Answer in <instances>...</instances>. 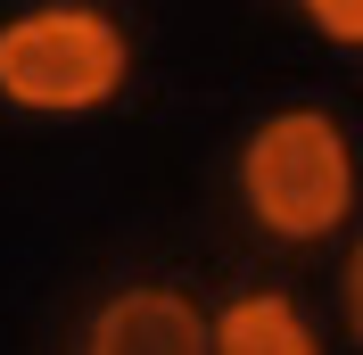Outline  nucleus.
<instances>
[{"instance_id": "f257e3e1", "label": "nucleus", "mask_w": 363, "mask_h": 355, "mask_svg": "<svg viewBox=\"0 0 363 355\" xmlns=\"http://www.w3.org/2000/svg\"><path fill=\"white\" fill-rule=\"evenodd\" d=\"M133 83V33L99 0H33L0 17V99L25 116H91Z\"/></svg>"}, {"instance_id": "f03ea898", "label": "nucleus", "mask_w": 363, "mask_h": 355, "mask_svg": "<svg viewBox=\"0 0 363 355\" xmlns=\"http://www.w3.org/2000/svg\"><path fill=\"white\" fill-rule=\"evenodd\" d=\"M240 207L289 248L330 240L355 215V149L330 108H281L240 141Z\"/></svg>"}, {"instance_id": "7ed1b4c3", "label": "nucleus", "mask_w": 363, "mask_h": 355, "mask_svg": "<svg viewBox=\"0 0 363 355\" xmlns=\"http://www.w3.org/2000/svg\"><path fill=\"white\" fill-rule=\"evenodd\" d=\"M83 355H215V314H199V297L174 281H133L99 297V314L83 322Z\"/></svg>"}, {"instance_id": "20e7f679", "label": "nucleus", "mask_w": 363, "mask_h": 355, "mask_svg": "<svg viewBox=\"0 0 363 355\" xmlns=\"http://www.w3.org/2000/svg\"><path fill=\"white\" fill-rule=\"evenodd\" d=\"M215 355H322V331L289 289H248L215 314Z\"/></svg>"}, {"instance_id": "39448f33", "label": "nucleus", "mask_w": 363, "mask_h": 355, "mask_svg": "<svg viewBox=\"0 0 363 355\" xmlns=\"http://www.w3.org/2000/svg\"><path fill=\"white\" fill-rule=\"evenodd\" d=\"M297 9L330 50H363V0H297Z\"/></svg>"}, {"instance_id": "423d86ee", "label": "nucleus", "mask_w": 363, "mask_h": 355, "mask_svg": "<svg viewBox=\"0 0 363 355\" xmlns=\"http://www.w3.org/2000/svg\"><path fill=\"white\" fill-rule=\"evenodd\" d=\"M339 314H347V331H355V347H363V240L347 248V265H339Z\"/></svg>"}]
</instances>
